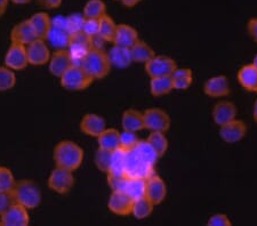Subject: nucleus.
Returning <instances> with one entry per match:
<instances>
[{"label": "nucleus", "mask_w": 257, "mask_h": 226, "mask_svg": "<svg viewBox=\"0 0 257 226\" xmlns=\"http://www.w3.org/2000/svg\"><path fill=\"white\" fill-rule=\"evenodd\" d=\"M35 39H37V37L29 20L18 23L11 31V43L28 46Z\"/></svg>", "instance_id": "6ab92c4d"}, {"label": "nucleus", "mask_w": 257, "mask_h": 226, "mask_svg": "<svg viewBox=\"0 0 257 226\" xmlns=\"http://www.w3.org/2000/svg\"><path fill=\"white\" fill-rule=\"evenodd\" d=\"M106 128L104 118L95 113H87L80 121V130L87 136L97 137Z\"/></svg>", "instance_id": "f3484780"}, {"label": "nucleus", "mask_w": 257, "mask_h": 226, "mask_svg": "<svg viewBox=\"0 0 257 226\" xmlns=\"http://www.w3.org/2000/svg\"><path fill=\"white\" fill-rule=\"evenodd\" d=\"M107 55H109L111 65H114L119 69H126L133 63L131 48L113 45V47L111 48L110 53H107Z\"/></svg>", "instance_id": "393cba45"}, {"label": "nucleus", "mask_w": 257, "mask_h": 226, "mask_svg": "<svg viewBox=\"0 0 257 226\" xmlns=\"http://www.w3.org/2000/svg\"><path fill=\"white\" fill-rule=\"evenodd\" d=\"M153 208H155V204L147 196H143V198L134 201L132 213L136 219H145L151 215Z\"/></svg>", "instance_id": "473e14b6"}, {"label": "nucleus", "mask_w": 257, "mask_h": 226, "mask_svg": "<svg viewBox=\"0 0 257 226\" xmlns=\"http://www.w3.org/2000/svg\"><path fill=\"white\" fill-rule=\"evenodd\" d=\"M252 118L257 122V100L254 103V109H252Z\"/></svg>", "instance_id": "8fccbe9b"}, {"label": "nucleus", "mask_w": 257, "mask_h": 226, "mask_svg": "<svg viewBox=\"0 0 257 226\" xmlns=\"http://www.w3.org/2000/svg\"><path fill=\"white\" fill-rule=\"evenodd\" d=\"M238 81L248 92L257 93V69L252 64H247L240 68Z\"/></svg>", "instance_id": "b1692460"}, {"label": "nucleus", "mask_w": 257, "mask_h": 226, "mask_svg": "<svg viewBox=\"0 0 257 226\" xmlns=\"http://www.w3.org/2000/svg\"><path fill=\"white\" fill-rule=\"evenodd\" d=\"M11 195L13 202L23 205L29 210L37 208L41 202L40 188L31 179L16 180Z\"/></svg>", "instance_id": "f03ea898"}, {"label": "nucleus", "mask_w": 257, "mask_h": 226, "mask_svg": "<svg viewBox=\"0 0 257 226\" xmlns=\"http://www.w3.org/2000/svg\"><path fill=\"white\" fill-rule=\"evenodd\" d=\"M98 27H99V20L95 19H85L84 27H82V32H85L87 36L90 38H95L98 36Z\"/></svg>", "instance_id": "a19ab883"}, {"label": "nucleus", "mask_w": 257, "mask_h": 226, "mask_svg": "<svg viewBox=\"0 0 257 226\" xmlns=\"http://www.w3.org/2000/svg\"><path fill=\"white\" fill-rule=\"evenodd\" d=\"M153 174H155V167L144 161L135 151L131 150L127 152L125 168L126 177L147 179Z\"/></svg>", "instance_id": "39448f33"}, {"label": "nucleus", "mask_w": 257, "mask_h": 226, "mask_svg": "<svg viewBox=\"0 0 257 226\" xmlns=\"http://www.w3.org/2000/svg\"><path fill=\"white\" fill-rule=\"evenodd\" d=\"M96 138L101 149L114 151L120 147V133L114 128H105Z\"/></svg>", "instance_id": "a878e982"}, {"label": "nucleus", "mask_w": 257, "mask_h": 226, "mask_svg": "<svg viewBox=\"0 0 257 226\" xmlns=\"http://www.w3.org/2000/svg\"><path fill=\"white\" fill-rule=\"evenodd\" d=\"M209 226H231L232 223L229 217L225 213H216V215L211 216L208 219Z\"/></svg>", "instance_id": "79ce46f5"}, {"label": "nucleus", "mask_w": 257, "mask_h": 226, "mask_svg": "<svg viewBox=\"0 0 257 226\" xmlns=\"http://www.w3.org/2000/svg\"><path fill=\"white\" fill-rule=\"evenodd\" d=\"M71 65H73V62L68 49L60 48L56 49L51 55V59H49L48 62V70L52 76L60 79Z\"/></svg>", "instance_id": "4468645a"}, {"label": "nucleus", "mask_w": 257, "mask_h": 226, "mask_svg": "<svg viewBox=\"0 0 257 226\" xmlns=\"http://www.w3.org/2000/svg\"><path fill=\"white\" fill-rule=\"evenodd\" d=\"M30 223L29 209L13 202L2 215L0 224L4 226H27Z\"/></svg>", "instance_id": "9d476101"}, {"label": "nucleus", "mask_w": 257, "mask_h": 226, "mask_svg": "<svg viewBox=\"0 0 257 226\" xmlns=\"http://www.w3.org/2000/svg\"><path fill=\"white\" fill-rule=\"evenodd\" d=\"M147 141L157 151L160 158L166 154L168 150V139L163 131H151Z\"/></svg>", "instance_id": "f704fd0d"}, {"label": "nucleus", "mask_w": 257, "mask_h": 226, "mask_svg": "<svg viewBox=\"0 0 257 226\" xmlns=\"http://www.w3.org/2000/svg\"><path fill=\"white\" fill-rule=\"evenodd\" d=\"M139 40V34L134 28L128 24H117V30L113 38V45L131 48Z\"/></svg>", "instance_id": "412c9836"}, {"label": "nucleus", "mask_w": 257, "mask_h": 226, "mask_svg": "<svg viewBox=\"0 0 257 226\" xmlns=\"http://www.w3.org/2000/svg\"><path fill=\"white\" fill-rule=\"evenodd\" d=\"M81 67L94 79H103L110 73L111 62L107 53L102 48L93 47L81 62Z\"/></svg>", "instance_id": "7ed1b4c3"}, {"label": "nucleus", "mask_w": 257, "mask_h": 226, "mask_svg": "<svg viewBox=\"0 0 257 226\" xmlns=\"http://www.w3.org/2000/svg\"><path fill=\"white\" fill-rule=\"evenodd\" d=\"M115 30H117V24L112 18L109 15H104L99 19V27H98V36L105 43H112Z\"/></svg>", "instance_id": "7c9ffc66"}, {"label": "nucleus", "mask_w": 257, "mask_h": 226, "mask_svg": "<svg viewBox=\"0 0 257 226\" xmlns=\"http://www.w3.org/2000/svg\"><path fill=\"white\" fill-rule=\"evenodd\" d=\"M134 200L121 191H112L111 193L107 208L111 212L118 216H128L132 213Z\"/></svg>", "instance_id": "dca6fc26"}, {"label": "nucleus", "mask_w": 257, "mask_h": 226, "mask_svg": "<svg viewBox=\"0 0 257 226\" xmlns=\"http://www.w3.org/2000/svg\"><path fill=\"white\" fill-rule=\"evenodd\" d=\"M10 2L15 4V5H27L31 0H10Z\"/></svg>", "instance_id": "09e8293b"}, {"label": "nucleus", "mask_w": 257, "mask_h": 226, "mask_svg": "<svg viewBox=\"0 0 257 226\" xmlns=\"http://www.w3.org/2000/svg\"><path fill=\"white\" fill-rule=\"evenodd\" d=\"M13 203L11 193H3L0 192V215Z\"/></svg>", "instance_id": "37998d69"}, {"label": "nucleus", "mask_w": 257, "mask_h": 226, "mask_svg": "<svg viewBox=\"0 0 257 226\" xmlns=\"http://www.w3.org/2000/svg\"><path fill=\"white\" fill-rule=\"evenodd\" d=\"M94 80V78L90 77L81 65L73 64L60 78V84L66 90L81 92L88 88Z\"/></svg>", "instance_id": "20e7f679"}, {"label": "nucleus", "mask_w": 257, "mask_h": 226, "mask_svg": "<svg viewBox=\"0 0 257 226\" xmlns=\"http://www.w3.org/2000/svg\"><path fill=\"white\" fill-rule=\"evenodd\" d=\"M167 195V186L164 179L157 175L156 172L147 178V186H145V196L157 205L160 204Z\"/></svg>", "instance_id": "2eb2a0df"}, {"label": "nucleus", "mask_w": 257, "mask_h": 226, "mask_svg": "<svg viewBox=\"0 0 257 226\" xmlns=\"http://www.w3.org/2000/svg\"><path fill=\"white\" fill-rule=\"evenodd\" d=\"M172 81H173V87L174 89L178 90H185L188 89L193 82V75L192 71L188 68L183 69H176L173 72Z\"/></svg>", "instance_id": "c756f323"}, {"label": "nucleus", "mask_w": 257, "mask_h": 226, "mask_svg": "<svg viewBox=\"0 0 257 226\" xmlns=\"http://www.w3.org/2000/svg\"><path fill=\"white\" fill-rule=\"evenodd\" d=\"M16 183L15 176L10 168L0 166V192L11 193Z\"/></svg>", "instance_id": "e433bc0d"}, {"label": "nucleus", "mask_w": 257, "mask_h": 226, "mask_svg": "<svg viewBox=\"0 0 257 226\" xmlns=\"http://www.w3.org/2000/svg\"><path fill=\"white\" fill-rule=\"evenodd\" d=\"M133 151H135L144 161H147L153 167H156V164L160 158L159 154L157 153V151L153 149L148 141H139Z\"/></svg>", "instance_id": "2f4dec72"}, {"label": "nucleus", "mask_w": 257, "mask_h": 226, "mask_svg": "<svg viewBox=\"0 0 257 226\" xmlns=\"http://www.w3.org/2000/svg\"><path fill=\"white\" fill-rule=\"evenodd\" d=\"M4 63H5L4 65L14 71H22L26 69L29 65L27 46L11 43V46L8 47L4 57Z\"/></svg>", "instance_id": "9b49d317"}, {"label": "nucleus", "mask_w": 257, "mask_h": 226, "mask_svg": "<svg viewBox=\"0 0 257 226\" xmlns=\"http://www.w3.org/2000/svg\"><path fill=\"white\" fill-rule=\"evenodd\" d=\"M106 14V6L102 0H88L84 7L85 19L99 20Z\"/></svg>", "instance_id": "72a5a7b5"}, {"label": "nucleus", "mask_w": 257, "mask_h": 226, "mask_svg": "<svg viewBox=\"0 0 257 226\" xmlns=\"http://www.w3.org/2000/svg\"><path fill=\"white\" fill-rule=\"evenodd\" d=\"M248 32L252 39L257 43V18L250 19L248 22Z\"/></svg>", "instance_id": "a18cd8bd"}, {"label": "nucleus", "mask_w": 257, "mask_h": 226, "mask_svg": "<svg viewBox=\"0 0 257 226\" xmlns=\"http://www.w3.org/2000/svg\"><path fill=\"white\" fill-rule=\"evenodd\" d=\"M111 155H112V151H107L98 147L96 153H95V166L97 167L99 171L107 174L110 168Z\"/></svg>", "instance_id": "4c0bfd02"}, {"label": "nucleus", "mask_w": 257, "mask_h": 226, "mask_svg": "<svg viewBox=\"0 0 257 226\" xmlns=\"http://www.w3.org/2000/svg\"><path fill=\"white\" fill-rule=\"evenodd\" d=\"M85 16L82 14H71L66 18V23H68V30L70 34H77V32L82 31L84 27Z\"/></svg>", "instance_id": "ea45409f"}, {"label": "nucleus", "mask_w": 257, "mask_h": 226, "mask_svg": "<svg viewBox=\"0 0 257 226\" xmlns=\"http://www.w3.org/2000/svg\"><path fill=\"white\" fill-rule=\"evenodd\" d=\"M29 22L35 31L37 38L46 40L52 28V19L49 18V15L45 12H38L29 19Z\"/></svg>", "instance_id": "4be33fe9"}, {"label": "nucleus", "mask_w": 257, "mask_h": 226, "mask_svg": "<svg viewBox=\"0 0 257 226\" xmlns=\"http://www.w3.org/2000/svg\"><path fill=\"white\" fill-rule=\"evenodd\" d=\"M74 185L73 171L65 168L55 167L48 177V187L59 194H66Z\"/></svg>", "instance_id": "0eeeda50"}, {"label": "nucleus", "mask_w": 257, "mask_h": 226, "mask_svg": "<svg viewBox=\"0 0 257 226\" xmlns=\"http://www.w3.org/2000/svg\"><path fill=\"white\" fill-rule=\"evenodd\" d=\"M204 92L209 97H224L231 92L229 80L225 76H215L207 80L204 85Z\"/></svg>", "instance_id": "a211bd4d"}, {"label": "nucleus", "mask_w": 257, "mask_h": 226, "mask_svg": "<svg viewBox=\"0 0 257 226\" xmlns=\"http://www.w3.org/2000/svg\"><path fill=\"white\" fill-rule=\"evenodd\" d=\"M237 117V106L230 101H221L216 103L213 109V119L216 125L222 126L233 120Z\"/></svg>", "instance_id": "aec40b11"}, {"label": "nucleus", "mask_w": 257, "mask_h": 226, "mask_svg": "<svg viewBox=\"0 0 257 226\" xmlns=\"http://www.w3.org/2000/svg\"><path fill=\"white\" fill-rule=\"evenodd\" d=\"M144 126L150 131L166 133L171 128V118L166 111L158 108H150L143 112Z\"/></svg>", "instance_id": "1a4fd4ad"}, {"label": "nucleus", "mask_w": 257, "mask_h": 226, "mask_svg": "<svg viewBox=\"0 0 257 226\" xmlns=\"http://www.w3.org/2000/svg\"><path fill=\"white\" fill-rule=\"evenodd\" d=\"M252 65H254V67L257 69V54H256V56L254 57V60H252V63H251Z\"/></svg>", "instance_id": "3c124183"}, {"label": "nucleus", "mask_w": 257, "mask_h": 226, "mask_svg": "<svg viewBox=\"0 0 257 226\" xmlns=\"http://www.w3.org/2000/svg\"><path fill=\"white\" fill-rule=\"evenodd\" d=\"M27 54L29 64L41 67L48 63L52 53L49 51L46 40L37 38L27 46Z\"/></svg>", "instance_id": "f8f14e48"}, {"label": "nucleus", "mask_w": 257, "mask_h": 226, "mask_svg": "<svg viewBox=\"0 0 257 226\" xmlns=\"http://www.w3.org/2000/svg\"><path fill=\"white\" fill-rule=\"evenodd\" d=\"M139 137L134 131H128L123 130L122 133H120V149L125 151H131L136 146V144L139 143Z\"/></svg>", "instance_id": "58836bf2"}, {"label": "nucleus", "mask_w": 257, "mask_h": 226, "mask_svg": "<svg viewBox=\"0 0 257 226\" xmlns=\"http://www.w3.org/2000/svg\"><path fill=\"white\" fill-rule=\"evenodd\" d=\"M246 123L239 119H233V120L219 126V136L225 143H238L246 136Z\"/></svg>", "instance_id": "ddd939ff"}, {"label": "nucleus", "mask_w": 257, "mask_h": 226, "mask_svg": "<svg viewBox=\"0 0 257 226\" xmlns=\"http://www.w3.org/2000/svg\"><path fill=\"white\" fill-rule=\"evenodd\" d=\"M16 85V75L14 70L7 68L6 65L0 67V93L13 89Z\"/></svg>", "instance_id": "c9c22d12"}, {"label": "nucleus", "mask_w": 257, "mask_h": 226, "mask_svg": "<svg viewBox=\"0 0 257 226\" xmlns=\"http://www.w3.org/2000/svg\"><path fill=\"white\" fill-rule=\"evenodd\" d=\"M176 69V62L172 57L165 55H155L145 63V72L150 76V78L172 76Z\"/></svg>", "instance_id": "6e6552de"}, {"label": "nucleus", "mask_w": 257, "mask_h": 226, "mask_svg": "<svg viewBox=\"0 0 257 226\" xmlns=\"http://www.w3.org/2000/svg\"><path fill=\"white\" fill-rule=\"evenodd\" d=\"M126 7H134L140 4L142 0H120Z\"/></svg>", "instance_id": "de8ad7c7"}, {"label": "nucleus", "mask_w": 257, "mask_h": 226, "mask_svg": "<svg viewBox=\"0 0 257 226\" xmlns=\"http://www.w3.org/2000/svg\"><path fill=\"white\" fill-rule=\"evenodd\" d=\"M10 0H0V18L6 13Z\"/></svg>", "instance_id": "49530a36"}, {"label": "nucleus", "mask_w": 257, "mask_h": 226, "mask_svg": "<svg viewBox=\"0 0 257 226\" xmlns=\"http://www.w3.org/2000/svg\"><path fill=\"white\" fill-rule=\"evenodd\" d=\"M126 157H127V151L120 149V147L117 150L112 151L110 168H109V171H107V175L123 177V176H125V168H126Z\"/></svg>", "instance_id": "bb28decb"}, {"label": "nucleus", "mask_w": 257, "mask_h": 226, "mask_svg": "<svg viewBox=\"0 0 257 226\" xmlns=\"http://www.w3.org/2000/svg\"><path fill=\"white\" fill-rule=\"evenodd\" d=\"M93 48V38L87 36L85 32H77L70 37V43L68 51L71 55L73 64H81L82 60L88 54V52Z\"/></svg>", "instance_id": "423d86ee"}, {"label": "nucleus", "mask_w": 257, "mask_h": 226, "mask_svg": "<svg viewBox=\"0 0 257 226\" xmlns=\"http://www.w3.org/2000/svg\"><path fill=\"white\" fill-rule=\"evenodd\" d=\"M121 126L123 130L128 131H138L145 128L143 113L135 109H128L122 113L121 117Z\"/></svg>", "instance_id": "5701e85b"}, {"label": "nucleus", "mask_w": 257, "mask_h": 226, "mask_svg": "<svg viewBox=\"0 0 257 226\" xmlns=\"http://www.w3.org/2000/svg\"><path fill=\"white\" fill-rule=\"evenodd\" d=\"M84 157V150L77 143L69 141V139L61 141L54 147L53 158L56 167L74 171L82 164Z\"/></svg>", "instance_id": "f257e3e1"}, {"label": "nucleus", "mask_w": 257, "mask_h": 226, "mask_svg": "<svg viewBox=\"0 0 257 226\" xmlns=\"http://www.w3.org/2000/svg\"><path fill=\"white\" fill-rule=\"evenodd\" d=\"M41 7L46 8V10H55L60 7L63 0H37Z\"/></svg>", "instance_id": "c03bdc74"}, {"label": "nucleus", "mask_w": 257, "mask_h": 226, "mask_svg": "<svg viewBox=\"0 0 257 226\" xmlns=\"http://www.w3.org/2000/svg\"><path fill=\"white\" fill-rule=\"evenodd\" d=\"M131 53L133 62H138V63L144 64L156 55L155 51H153V48L150 45H148L145 41H142L140 39L131 47Z\"/></svg>", "instance_id": "cd10ccee"}, {"label": "nucleus", "mask_w": 257, "mask_h": 226, "mask_svg": "<svg viewBox=\"0 0 257 226\" xmlns=\"http://www.w3.org/2000/svg\"><path fill=\"white\" fill-rule=\"evenodd\" d=\"M174 89L171 76L153 77L150 80V93L152 96L158 97L167 95Z\"/></svg>", "instance_id": "c85d7f7f"}]
</instances>
